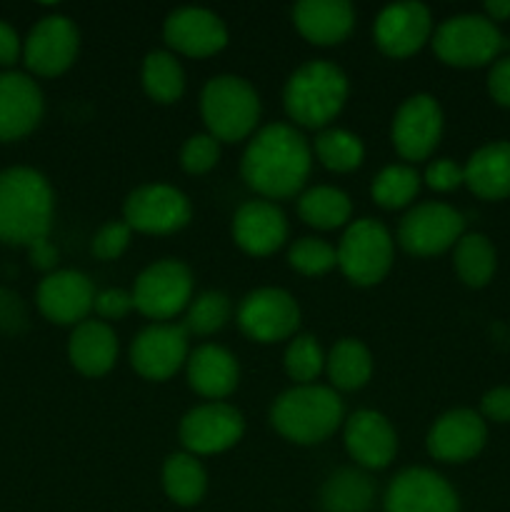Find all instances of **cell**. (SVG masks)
Listing matches in <instances>:
<instances>
[{"instance_id": "1", "label": "cell", "mask_w": 510, "mask_h": 512, "mask_svg": "<svg viewBox=\"0 0 510 512\" xmlns=\"http://www.w3.org/2000/svg\"><path fill=\"white\" fill-rule=\"evenodd\" d=\"M313 165V150L300 130L273 123L253 135L243 153L240 173L245 185L265 200L295 198L303 190Z\"/></svg>"}, {"instance_id": "2", "label": "cell", "mask_w": 510, "mask_h": 512, "mask_svg": "<svg viewBox=\"0 0 510 512\" xmlns=\"http://www.w3.org/2000/svg\"><path fill=\"white\" fill-rule=\"evenodd\" d=\"M55 195L35 168H8L0 173V243L30 245L48 240Z\"/></svg>"}, {"instance_id": "3", "label": "cell", "mask_w": 510, "mask_h": 512, "mask_svg": "<svg viewBox=\"0 0 510 512\" xmlns=\"http://www.w3.org/2000/svg\"><path fill=\"white\" fill-rule=\"evenodd\" d=\"M345 420L343 400L328 385H293L278 395L270 408V423L295 445H318L328 440Z\"/></svg>"}, {"instance_id": "4", "label": "cell", "mask_w": 510, "mask_h": 512, "mask_svg": "<svg viewBox=\"0 0 510 512\" xmlns=\"http://www.w3.org/2000/svg\"><path fill=\"white\" fill-rule=\"evenodd\" d=\"M348 78L328 60H310L288 78L285 113L303 128H328L348 100Z\"/></svg>"}, {"instance_id": "5", "label": "cell", "mask_w": 510, "mask_h": 512, "mask_svg": "<svg viewBox=\"0 0 510 512\" xmlns=\"http://www.w3.org/2000/svg\"><path fill=\"white\" fill-rule=\"evenodd\" d=\"M205 128L218 143H238L253 135L260 120V98L253 85L238 75H218L200 93Z\"/></svg>"}, {"instance_id": "6", "label": "cell", "mask_w": 510, "mask_h": 512, "mask_svg": "<svg viewBox=\"0 0 510 512\" xmlns=\"http://www.w3.org/2000/svg\"><path fill=\"white\" fill-rule=\"evenodd\" d=\"M505 48V38L493 20L478 13L453 15L433 35V50L445 65L480 68L493 65Z\"/></svg>"}, {"instance_id": "7", "label": "cell", "mask_w": 510, "mask_h": 512, "mask_svg": "<svg viewBox=\"0 0 510 512\" xmlns=\"http://www.w3.org/2000/svg\"><path fill=\"white\" fill-rule=\"evenodd\" d=\"M338 268L360 288L378 285L393 268V235L383 223L360 218L345 228L338 248Z\"/></svg>"}, {"instance_id": "8", "label": "cell", "mask_w": 510, "mask_h": 512, "mask_svg": "<svg viewBox=\"0 0 510 512\" xmlns=\"http://www.w3.org/2000/svg\"><path fill=\"white\" fill-rule=\"evenodd\" d=\"M130 293H133L138 313L155 320V323H165V320L188 310L190 300H193V273L180 260H158L135 278Z\"/></svg>"}, {"instance_id": "9", "label": "cell", "mask_w": 510, "mask_h": 512, "mask_svg": "<svg viewBox=\"0 0 510 512\" xmlns=\"http://www.w3.org/2000/svg\"><path fill=\"white\" fill-rule=\"evenodd\" d=\"M465 235V218L445 203H420L400 220L398 240L405 253L433 258L455 248Z\"/></svg>"}, {"instance_id": "10", "label": "cell", "mask_w": 510, "mask_h": 512, "mask_svg": "<svg viewBox=\"0 0 510 512\" xmlns=\"http://www.w3.org/2000/svg\"><path fill=\"white\" fill-rule=\"evenodd\" d=\"M190 200L183 190L165 183L140 185L125 198L123 220L138 233L168 235L190 223Z\"/></svg>"}, {"instance_id": "11", "label": "cell", "mask_w": 510, "mask_h": 512, "mask_svg": "<svg viewBox=\"0 0 510 512\" xmlns=\"http://www.w3.org/2000/svg\"><path fill=\"white\" fill-rule=\"evenodd\" d=\"M443 135V110L428 93H415L400 103L393 115L390 140L398 155L410 163H420L433 155Z\"/></svg>"}, {"instance_id": "12", "label": "cell", "mask_w": 510, "mask_h": 512, "mask_svg": "<svg viewBox=\"0 0 510 512\" xmlns=\"http://www.w3.org/2000/svg\"><path fill=\"white\" fill-rule=\"evenodd\" d=\"M245 433V420L240 410L223 403H203L188 410L180 420L178 438L185 453L190 455H218L240 443Z\"/></svg>"}, {"instance_id": "13", "label": "cell", "mask_w": 510, "mask_h": 512, "mask_svg": "<svg viewBox=\"0 0 510 512\" xmlns=\"http://www.w3.org/2000/svg\"><path fill=\"white\" fill-rule=\"evenodd\" d=\"M80 33L68 15H45L23 43L25 68L40 78H58L78 58Z\"/></svg>"}, {"instance_id": "14", "label": "cell", "mask_w": 510, "mask_h": 512, "mask_svg": "<svg viewBox=\"0 0 510 512\" xmlns=\"http://www.w3.org/2000/svg\"><path fill=\"white\" fill-rule=\"evenodd\" d=\"M238 325L255 343L293 338L300 325V308L283 288H258L238 305Z\"/></svg>"}, {"instance_id": "15", "label": "cell", "mask_w": 510, "mask_h": 512, "mask_svg": "<svg viewBox=\"0 0 510 512\" xmlns=\"http://www.w3.org/2000/svg\"><path fill=\"white\" fill-rule=\"evenodd\" d=\"M188 338L190 335L183 323L148 325L135 335L133 345H130V365L140 378L163 383L188 363Z\"/></svg>"}, {"instance_id": "16", "label": "cell", "mask_w": 510, "mask_h": 512, "mask_svg": "<svg viewBox=\"0 0 510 512\" xmlns=\"http://www.w3.org/2000/svg\"><path fill=\"white\" fill-rule=\"evenodd\" d=\"M385 512H460L453 485L428 468H408L390 480Z\"/></svg>"}, {"instance_id": "17", "label": "cell", "mask_w": 510, "mask_h": 512, "mask_svg": "<svg viewBox=\"0 0 510 512\" xmlns=\"http://www.w3.org/2000/svg\"><path fill=\"white\" fill-rule=\"evenodd\" d=\"M163 38L170 50L188 58H210L228 45V28L208 8H178L165 18Z\"/></svg>"}, {"instance_id": "18", "label": "cell", "mask_w": 510, "mask_h": 512, "mask_svg": "<svg viewBox=\"0 0 510 512\" xmlns=\"http://www.w3.org/2000/svg\"><path fill=\"white\" fill-rule=\"evenodd\" d=\"M373 35L385 55L395 60L410 58L433 35V18H430V10L418 0L395 3L380 10Z\"/></svg>"}, {"instance_id": "19", "label": "cell", "mask_w": 510, "mask_h": 512, "mask_svg": "<svg viewBox=\"0 0 510 512\" xmlns=\"http://www.w3.org/2000/svg\"><path fill=\"white\" fill-rule=\"evenodd\" d=\"M38 310L55 325H80L95 303V288L80 270H55L38 285Z\"/></svg>"}, {"instance_id": "20", "label": "cell", "mask_w": 510, "mask_h": 512, "mask_svg": "<svg viewBox=\"0 0 510 512\" xmlns=\"http://www.w3.org/2000/svg\"><path fill=\"white\" fill-rule=\"evenodd\" d=\"M488 440L483 415L468 408H455L440 415L428 433V453L440 463L473 460Z\"/></svg>"}, {"instance_id": "21", "label": "cell", "mask_w": 510, "mask_h": 512, "mask_svg": "<svg viewBox=\"0 0 510 512\" xmlns=\"http://www.w3.org/2000/svg\"><path fill=\"white\" fill-rule=\"evenodd\" d=\"M45 100L30 75L18 70L0 73V143H13L38 128Z\"/></svg>"}, {"instance_id": "22", "label": "cell", "mask_w": 510, "mask_h": 512, "mask_svg": "<svg viewBox=\"0 0 510 512\" xmlns=\"http://www.w3.org/2000/svg\"><path fill=\"white\" fill-rule=\"evenodd\" d=\"M345 448L365 470H383L398 453V435L390 420L378 410H355L345 420Z\"/></svg>"}, {"instance_id": "23", "label": "cell", "mask_w": 510, "mask_h": 512, "mask_svg": "<svg viewBox=\"0 0 510 512\" xmlns=\"http://www.w3.org/2000/svg\"><path fill=\"white\" fill-rule=\"evenodd\" d=\"M233 240L243 253L268 258L288 240L285 213L270 200H248L233 215Z\"/></svg>"}, {"instance_id": "24", "label": "cell", "mask_w": 510, "mask_h": 512, "mask_svg": "<svg viewBox=\"0 0 510 512\" xmlns=\"http://www.w3.org/2000/svg\"><path fill=\"white\" fill-rule=\"evenodd\" d=\"M188 385L210 403L228 398L238 388V360L223 345L205 343L188 355Z\"/></svg>"}, {"instance_id": "25", "label": "cell", "mask_w": 510, "mask_h": 512, "mask_svg": "<svg viewBox=\"0 0 510 512\" xmlns=\"http://www.w3.org/2000/svg\"><path fill=\"white\" fill-rule=\"evenodd\" d=\"M298 33L313 45H338L355 25V10L348 0H300L293 8Z\"/></svg>"}, {"instance_id": "26", "label": "cell", "mask_w": 510, "mask_h": 512, "mask_svg": "<svg viewBox=\"0 0 510 512\" xmlns=\"http://www.w3.org/2000/svg\"><path fill=\"white\" fill-rule=\"evenodd\" d=\"M70 365L85 378H103L110 373L118 358V338L110 323L83 320L75 325L68 340Z\"/></svg>"}, {"instance_id": "27", "label": "cell", "mask_w": 510, "mask_h": 512, "mask_svg": "<svg viewBox=\"0 0 510 512\" xmlns=\"http://www.w3.org/2000/svg\"><path fill=\"white\" fill-rule=\"evenodd\" d=\"M470 193L483 200L510 198V143L495 140L470 155L463 168Z\"/></svg>"}, {"instance_id": "28", "label": "cell", "mask_w": 510, "mask_h": 512, "mask_svg": "<svg viewBox=\"0 0 510 512\" xmlns=\"http://www.w3.org/2000/svg\"><path fill=\"white\" fill-rule=\"evenodd\" d=\"M325 373L333 390H360L373 375V355L363 340L343 338L325 355Z\"/></svg>"}, {"instance_id": "29", "label": "cell", "mask_w": 510, "mask_h": 512, "mask_svg": "<svg viewBox=\"0 0 510 512\" xmlns=\"http://www.w3.org/2000/svg\"><path fill=\"white\" fill-rule=\"evenodd\" d=\"M298 215L310 228L335 230L350 225L353 203L343 190L333 188V185H318V188H310L300 195Z\"/></svg>"}, {"instance_id": "30", "label": "cell", "mask_w": 510, "mask_h": 512, "mask_svg": "<svg viewBox=\"0 0 510 512\" xmlns=\"http://www.w3.org/2000/svg\"><path fill=\"white\" fill-rule=\"evenodd\" d=\"M163 490L175 505H198L208 490V475L200 460L190 453H173L163 463Z\"/></svg>"}, {"instance_id": "31", "label": "cell", "mask_w": 510, "mask_h": 512, "mask_svg": "<svg viewBox=\"0 0 510 512\" xmlns=\"http://www.w3.org/2000/svg\"><path fill=\"white\" fill-rule=\"evenodd\" d=\"M375 488L360 470L343 468L330 475L320 493L325 512H368L373 505Z\"/></svg>"}, {"instance_id": "32", "label": "cell", "mask_w": 510, "mask_h": 512, "mask_svg": "<svg viewBox=\"0 0 510 512\" xmlns=\"http://www.w3.org/2000/svg\"><path fill=\"white\" fill-rule=\"evenodd\" d=\"M140 78H143L145 93L155 103L170 105L183 98L185 93L183 65L168 50H153V53L145 55Z\"/></svg>"}, {"instance_id": "33", "label": "cell", "mask_w": 510, "mask_h": 512, "mask_svg": "<svg viewBox=\"0 0 510 512\" xmlns=\"http://www.w3.org/2000/svg\"><path fill=\"white\" fill-rule=\"evenodd\" d=\"M453 265L468 288H485L493 280L498 265L493 243L483 233H465L455 245Z\"/></svg>"}, {"instance_id": "34", "label": "cell", "mask_w": 510, "mask_h": 512, "mask_svg": "<svg viewBox=\"0 0 510 512\" xmlns=\"http://www.w3.org/2000/svg\"><path fill=\"white\" fill-rule=\"evenodd\" d=\"M315 155L333 173H350L365 160L363 140L343 128H325L315 138Z\"/></svg>"}, {"instance_id": "35", "label": "cell", "mask_w": 510, "mask_h": 512, "mask_svg": "<svg viewBox=\"0 0 510 512\" xmlns=\"http://www.w3.org/2000/svg\"><path fill=\"white\" fill-rule=\"evenodd\" d=\"M420 190V175L413 165H388L375 175L370 195L385 210L405 208L415 200Z\"/></svg>"}, {"instance_id": "36", "label": "cell", "mask_w": 510, "mask_h": 512, "mask_svg": "<svg viewBox=\"0 0 510 512\" xmlns=\"http://www.w3.org/2000/svg\"><path fill=\"white\" fill-rule=\"evenodd\" d=\"M233 315V303L220 290H208L200 293L198 298L190 300L188 313H185V330L195 335H213L225 328V323Z\"/></svg>"}, {"instance_id": "37", "label": "cell", "mask_w": 510, "mask_h": 512, "mask_svg": "<svg viewBox=\"0 0 510 512\" xmlns=\"http://www.w3.org/2000/svg\"><path fill=\"white\" fill-rule=\"evenodd\" d=\"M283 363L285 373L290 380H295V385H310L325 370V355L318 340L310 335H295L285 348Z\"/></svg>"}, {"instance_id": "38", "label": "cell", "mask_w": 510, "mask_h": 512, "mask_svg": "<svg viewBox=\"0 0 510 512\" xmlns=\"http://www.w3.org/2000/svg\"><path fill=\"white\" fill-rule=\"evenodd\" d=\"M290 268L300 275H325L338 265V253L330 243L318 238H300L288 250Z\"/></svg>"}, {"instance_id": "39", "label": "cell", "mask_w": 510, "mask_h": 512, "mask_svg": "<svg viewBox=\"0 0 510 512\" xmlns=\"http://www.w3.org/2000/svg\"><path fill=\"white\" fill-rule=\"evenodd\" d=\"M220 143L210 133L190 135L180 148V165L190 175H205L218 165Z\"/></svg>"}, {"instance_id": "40", "label": "cell", "mask_w": 510, "mask_h": 512, "mask_svg": "<svg viewBox=\"0 0 510 512\" xmlns=\"http://www.w3.org/2000/svg\"><path fill=\"white\" fill-rule=\"evenodd\" d=\"M130 238H133V228L125 220H110L95 233L90 250H93L95 258L115 260L128 250Z\"/></svg>"}, {"instance_id": "41", "label": "cell", "mask_w": 510, "mask_h": 512, "mask_svg": "<svg viewBox=\"0 0 510 512\" xmlns=\"http://www.w3.org/2000/svg\"><path fill=\"white\" fill-rule=\"evenodd\" d=\"M425 185L435 193H450V190L460 188L465 183V173L455 160L450 158H438L433 163H428L423 175Z\"/></svg>"}, {"instance_id": "42", "label": "cell", "mask_w": 510, "mask_h": 512, "mask_svg": "<svg viewBox=\"0 0 510 512\" xmlns=\"http://www.w3.org/2000/svg\"><path fill=\"white\" fill-rule=\"evenodd\" d=\"M93 310L98 313V318L103 320V323H110V320H123L130 310H135L133 293L120 288L100 290V293H95Z\"/></svg>"}, {"instance_id": "43", "label": "cell", "mask_w": 510, "mask_h": 512, "mask_svg": "<svg viewBox=\"0 0 510 512\" xmlns=\"http://www.w3.org/2000/svg\"><path fill=\"white\" fill-rule=\"evenodd\" d=\"M488 93L495 103L510 108V55H503L490 65Z\"/></svg>"}, {"instance_id": "44", "label": "cell", "mask_w": 510, "mask_h": 512, "mask_svg": "<svg viewBox=\"0 0 510 512\" xmlns=\"http://www.w3.org/2000/svg\"><path fill=\"white\" fill-rule=\"evenodd\" d=\"M480 415L483 420H493V423H510V388L500 385V388L488 390L480 400Z\"/></svg>"}, {"instance_id": "45", "label": "cell", "mask_w": 510, "mask_h": 512, "mask_svg": "<svg viewBox=\"0 0 510 512\" xmlns=\"http://www.w3.org/2000/svg\"><path fill=\"white\" fill-rule=\"evenodd\" d=\"M25 320H28V313H25L18 295L0 288V330H5V333H18L25 325Z\"/></svg>"}, {"instance_id": "46", "label": "cell", "mask_w": 510, "mask_h": 512, "mask_svg": "<svg viewBox=\"0 0 510 512\" xmlns=\"http://www.w3.org/2000/svg\"><path fill=\"white\" fill-rule=\"evenodd\" d=\"M20 55H23V43H20L18 33H15L13 25L0 20V65L10 68V65L18 63Z\"/></svg>"}, {"instance_id": "47", "label": "cell", "mask_w": 510, "mask_h": 512, "mask_svg": "<svg viewBox=\"0 0 510 512\" xmlns=\"http://www.w3.org/2000/svg\"><path fill=\"white\" fill-rule=\"evenodd\" d=\"M28 250H30V260H33L35 268L50 270V268H55V263H58V250H55L48 240H40V243L30 245Z\"/></svg>"}, {"instance_id": "48", "label": "cell", "mask_w": 510, "mask_h": 512, "mask_svg": "<svg viewBox=\"0 0 510 512\" xmlns=\"http://www.w3.org/2000/svg\"><path fill=\"white\" fill-rule=\"evenodd\" d=\"M485 18L500 23V20L510 18V0H488L485 3Z\"/></svg>"}]
</instances>
